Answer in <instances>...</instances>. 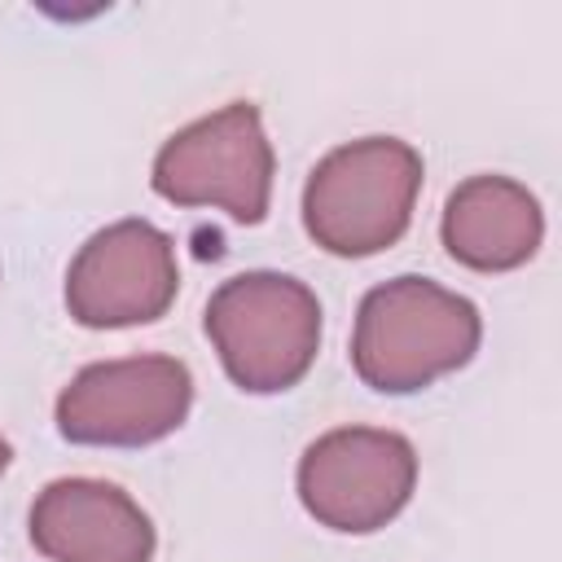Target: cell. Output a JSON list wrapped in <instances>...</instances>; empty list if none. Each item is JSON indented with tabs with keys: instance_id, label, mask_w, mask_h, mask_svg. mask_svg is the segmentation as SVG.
<instances>
[{
	"instance_id": "1",
	"label": "cell",
	"mask_w": 562,
	"mask_h": 562,
	"mask_svg": "<svg viewBox=\"0 0 562 562\" xmlns=\"http://www.w3.org/2000/svg\"><path fill=\"white\" fill-rule=\"evenodd\" d=\"M316 303L290 277H237L206 312V329L224 347L228 373L250 391L290 386L316 342Z\"/></svg>"
},
{
	"instance_id": "2",
	"label": "cell",
	"mask_w": 562,
	"mask_h": 562,
	"mask_svg": "<svg viewBox=\"0 0 562 562\" xmlns=\"http://www.w3.org/2000/svg\"><path fill=\"white\" fill-rule=\"evenodd\" d=\"M408 285V325L400 321L386 290H373L360 321V373L378 382V391H413L430 373L461 364L474 347V307L465 299H452L417 277H404Z\"/></svg>"
},
{
	"instance_id": "3",
	"label": "cell",
	"mask_w": 562,
	"mask_h": 562,
	"mask_svg": "<svg viewBox=\"0 0 562 562\" xmlns=\"http://www.w3.org/2000/svg\"><path fill=\"white\" fill-rule=\"evenodd\" d=\"M189 373L171 360L97 364L61 395V435L83 443H145L180 422Z\"/></svg>"
},
{
	"instance_id": "4",
	"label": "cell",
	"mask_w": 562,
	"mask_h": 562,
	"mask_svg": "<svg viewBox=\"0 0 562 562\" xmlns=\"http://www.w3.org/2000/svg\"><path fill=\"white\" fill-rule=\"evenodd\" d=\"M171 294L167 237L149 224H119L101 233L70 281V303L83 325L149 321Z\"/></svg>"
},
{
	"instance_id": "5",
	"label": "cell",
	"mask_w": 562,
	"mask_h": 562,
	"mask_svg": "<svg viewBox=\"0 0 562 562\" xmlns=\"http://www.w3.org/2000/svg\"><path fill=\"white\" fill-rule=\"evenodd\" d=\"M417 184V158L413 149L395 140H364L351 149H338L307 184V220L325 215L334 206H347L351 198L369 206V224L378 241H391L408 220V198Z\"/></svg>"
},
{
	"instance_id": "6",
	"label": "cell",
	"mask_w": 562,
	"mask_h": 562,
	"mask_svg": "<svg viewBox=\"0 0 562 562\" xmlns=\"http://www.w3.org/2000/svg\"><path fill=\"white\" fill-rule=\"evenodd\" d=\"M413 479V452L395 435H369V430H342L316 443L303 461V501L312 514L329 518L342 492L369 487V496L395 514Z\"/></svg>"
},
{
	"instance_id": "7",
	"label": "cell",
	"mask_w": 562,
	"mask_h": 562,
	"mask_svg": "<svg viewBox=\"0 0 562 562\" xmlns=\"http://www.w3.org/2000/svg\"><path fill=\"white\" fill-rule=\"evenodd\" d=\"M61 514H70L75 522L83 527H70V522H57V518H40L31 514V536L61 562H145L149 558V522H132V527H110V531H97L105 522H114L119 514H127L132 505L119 496V487H105V483H57L48 487V496Z\"/></svg>"
}]
</instances>
